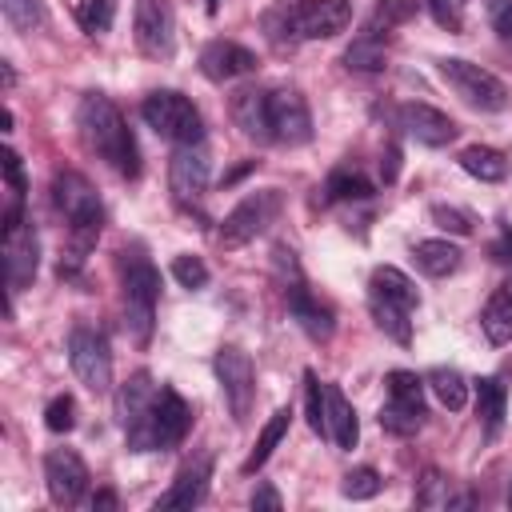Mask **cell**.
I'll list each match as a JSON object with an SVG mask.
<instances>
[{"label": "cell", "instance_id": "6da1fadb", "mask_svg": "<svg viewBox=\"0 0 512 512\" xmlns=\"http://www.w3.org/2000/svg\"><path fill=\"white\" fill-rule=\"evenodd\" d=\"M76 120H80V132H84V140H88V148L100 156V160H108L120 176H140V148H136V136H132V128L124 124V116H120V108L104 96V92H88L84 100H80V112H76Z\"/></svg>", "mask_w": 512, "mask_h": 512}, {"label": "cell", "instance_id": "7a4b0ae2", "mask_svg": "<svg viewBox=\"0 0 512 512\" xmlns=\"http://www.w3.org/2000/svg\"><path fill=\"white\" fill-rule=\"evenodd\" d=\"M140 116H144V124H148L156 136L172 140L176 148H180V144H200V136H204V120H200L196 104H192L184 92H172V88H160V92L144 96Z\"/></svg>", "mask_w": 512, "mask_h": 512}, {"label": "cell", "instance_id": "3957f363", "mask_svg": "<svg viewBox=\"0 0 512 512\" xmlns=\"http://www.w3.org/2000/svg\"><path fill=\"white\" fill-rule=\"evenodd\" d=\"M156 296H160V272L144 256H132L124 264V328L140 348L152 340Z\"/></svg>", "mask_w": 512, "mask_h": 512}, {"label": "cell", "instance_id": "277c9868", "mask_svg": "<svg viewBox=\"0 0 512 512\" xmlns=\"http://www.w3.org/2000/svg\"><path fill=\"white\" fill-rule=\"evenodd\" d=\"M436 68L464 104H472L480 112H504L508 108V84L500 76H492L488 68H480L464 56H444V60H436Z\"/></svg>", "mask_w": 512, "mask_h": 512}, {"label": "cell", "instance_id": "5b68a950", "mask_svg": "<svg viewBox=\"0 0 512 512\" xmlns=\"http://www.w3.org/2000/svg\"><path fill=\"white\" fill-rule=\"evenodd\" d=\"M188 424H192V412H188L184 396H180L176 388H160V396H156V408H152L148 424H144V428L124 432V440H128V448H132V452L176 448V444L184 440Z\"/></svg>", "mask_w": 512, "mask_h": 512}, {"label": "cell", "instance_id": "8992f818", "mask_svg": "<svg viewBox=\"0 0 512 512\" xmlns=\"http://www.w3.org/2000/svg\"><path fill=\"white\" fill-rule=\"evenodd\" d=\"M36 268H40V240H36V228L24 224L20 216V200H12V208L4 212V284L16 292V288H28L36 280Z\"/></svg>", "mask_w": 512, "mask_h": 512}, {"label": "cell", "instance_id": "52a82bcc", "mask_svg": "<svg viewBox=\"0 0 512 512\" xmlns=\"http://www.w3.org/2000/svg\"><path fill=\"white\" fill-rule=\"evenodd\" d=\"M68 364H72V376L88 392L104 396L112 388V352H108L104 332H96L88 324H76L68 332Z\"/></svg>", "mask_w": 512, "mask_h": 512}, {"label": "cell", "instance_id": "ba28073f", "mask_svg": "<svg viewBox=\"0 0 512 512\" xmlns=\"http://www.w3.org/2000/svg\"><path fill=\"white\" fill-rule=\"evenodd\" d=\"M52 204H56V212L72 224V232H96V236H100L104 208H100L96 188H92L80 172H56V176H52Z\"/></svg>", "mask_w": 512, "mask_h": 512}, {"label": "cell", "instance_id": "9c48e42d", "mask_svg": "<svg viewBox=\"0 0 512 512\" xmlns=\"http://www.w3.org/2000/svg\"><path fill=\"white\" fill-rule=\"evenodd\" d=\"M280 212V192L276 188H264V192H252L244 196L220 224V244L224 248H244L248 240H256Z\"/></svg>", "mask_w": 512, "mask_h": 512}, {"label": "cell", "instance_id": "30bf717a", "mask_svg": "<svg viewBox=\"0 0 512 512\" xmlns=\"http://www.w3.org/2000/svg\"><path fill=\"white\" fill-rule=\"evenodd\" d=\"M216 368V380H220V392L228 400V412L232 420H244L252 412V396H256V368H252V356L236 344H224L212 360Z\"/></svg>", "mask_w": 512, "mask_h": 512}, {"label": "cell", "instance_id": "8fae6325", "mask_svg": "<svg viewBox=\"0 0 512 512\" xmlns=\"http://www.w3.org/2000/svg\"><path fill=\"white\" fill-rule=\"evenodd\" d=\"M352 24V0H300L288 8L296 40H332Z\"/></svg>", "mask_w": 512, "mask_h": 512}, {"label": "cell", "instance_id": "7c38bea8", "mask_svg": "<svg viewBox=\"0 0 512 512\" xmlns=\"http://www.w3.org/2000/svg\"><path fill=\"white\" fill-rule=\"evenodd\" d=\"M268 128L276 144H308L312 140V112L296 88L268 92Z\"/></svg>", "mask_w": 512, "mask_h": 512}, {"label": "cell", "instance_id": "4fadbf2b", "mask_svg": "<svg viewBox=\"0 0 512 512\" xmlns=\"http://www.w3.org/2000/svg\"><path fill=\"white\" fill-rule=\"evenodd\" d=\"M88 480H92L88 476V464L72 448H52L44 456V484H48L52 504H60V508L80 504L84 492H88Z\"/></svg>", "mask_w": 512, "mask_h": 512}, {"label": "cell", "instance_id": "5bb4252c", "mask_svg": "<svg viewBox=\"0 0 512 512\" xmlns=\"http://www.w3.org/2000/svg\"><path fill=\"white\" fill-rule=\"evenodd\" d=\"M136 44L144 56L152 60H168L176 48V24H172V8L168 0H136Z\"/></svg>", "mask_w": 512, "mask_h": 512}, {"label": "cell", "instance_id": "9a60e30c", "mask_svg": "<svg viewBox=\"0 0 512 512\" xmlns=\"http://www.w3.org/2000/svg\"><path fill=\"white\" fill-rule=\"evenodd\" d=\"M168 188L180 204H200L208 192V156L200 144H180L168 160Z\"/></svg>", "mask_w": 512, "mask_h": 512}, {"label": "cell", "instance_id": "2e32d148", "mask_svg": "<svg viewBox=\"0 0 512 512\" xmlns=\"http://www.w3.org/2000/svg\"><path fill=\"white\" fill-rule=\"evenodd\" d=\"M256 68V56L236 40H208L200 48V72L212 84H228L236 76H248Z\"/></svg>", "mask_w": 512, "mask_h": 512}, {"label": "cell", "instance_id": "e0dca14e", "mask_svg": "<svg viewBox=\"0 0 512 512\" xmlns=\"http://www.w3.org/2000/svg\"><path fill=\"white\" fill-rule=\"evenodd\" d=\"M400 128L416 140V144H428V148H444L456 140V120L432 104H404L400 108Z\"/></svg>", "mask_w": 512, "mask_h": 512}, {"label": "cell", "instance_id": "ac0fdd59", "mask_svg": "<svg viewBox=\"0 0 512 512\" xmlns=\"http://www.w3.org/2000/svg\"><path fill=\"white\" fill-rule=\"evenodd\" d=\"M208 480H212V456H200L192 464H184L172 480V488L156 500V512H172V508H196L208 496Z\"/></svg>", "mask_w": 512, "mask_h": 512}, {"label": "cell", "instance_id": "d6986e66", "mask_svg": "<svg viewBox=\"0 0 512 512\" xmlns=\"http://www.w3.org/2000/svg\"><path fill=\"white\" fill-rule=\"evenodd\" d=\"M284 296H288V312H292V320H296L312 340H328V336H332V328H336L332 308L320 304V300L304 288V276L292 280V284H284Z\"/></svg>", "mask_w": 512, "mask_h": 512}, {"label": "cell", "instance_id": "ffe728a7", "mask_svg": "<svg viewBox=\"0 0 512 512\" xmlns=\"http://www.w3.org/2000/svg\"><path fill=\"white\" fill-rule=\"evenodd\" d=\"M156 396H160V388L152 384L148 372H132V376L124 380V388H120V396H116V412H120L124 432L148 424V416H152V408H156Z\"/></svg>", "mask_w": 512, "mask_h": 512}, {"label": "cell", "instance_id": "44dd1931", "mask_svg": "<svg viewBox=\"0 0 512 512\" xmlns=\"http://www.w3.org/2000/svg\"><path fill=\"white\" fill-rule=\"evenodd\" d=\"M236 128L248 136V140H272V128H268V92L264 88H236L232 92V104H228Z\"/></svg>", "mask_w": 512, "mask_h": 512}, {"label": "cell", "instance_id": "7402d4cb", "mask_svg": "<svg viewBox=\"0 0 512 512\" xmlns=\"http://www.w3.org/2000/svg\"><path fill=\"white\" fill-rule=\"evenodd\" d=\"M324 416H328V436L336 448L352 452L356 440H360V420H356V408L348 404V396L336 388V384H324Z\"/></svg>", "mask_w": 512, "mask_h": 512}, {"label": "cell", "instance_id": "603a6c76", "mask_svg": "<svg viewBox=\"0 0 512 512\" xmlns=\"http://www.w3.org/2000/svg\"><path fill=\"white\" fill-rule=\"evenodd\" d=\"M480 328L488 336V344H512V284L508 288H496L480 312Z\"/></svg>", "mask_w": 512, "mask_h": 512}, {"label": "cell", "instance_id": "cb8c5ba5", "mask_svg": "<svg viewBox=\"0 0 512 512\" xmlns=\"http://www.w3.org/2000/svg\"><path fill=\"white\" fill-rule=\"evenodd\" d=\"M412 260H416V268L428 272V276H448V272L460 268L464 252H460V244H452V240H416Z\"/></svg>", "mask_w": 512, "mask_h": 512}, {"label": "cell", "instance_id": "d4e9b609", "mask_svg": "<svg viewBox=\"0 0 512 512\" xmlns=\"http://www.w3.org/2000/svg\"><path fill=\"white\" fill-rule=\"evenodd\" d=\"M288 424H292V408H276L272 416H268V424L260 428V436H256V444H252V452L244 456V464H240V472H256V468H264L268 464V456L276 452V444L284 440V432H288Z\"/></svg>", "mask_w": 512, "mask_h": 512}, {"label": "cell", "instance_id": "484cf974", "mask_svg": "<svg viewBox=\"0 0 512 512\" xmlns=\"http://www.w3.org/2000/svg\"><path fill=\"white\" fill-rule=\"evenodd\" d=\"M368 292H376V296H384V300H392V304H400V308H408V312L420 304L416 284H412V280H408L400 268H392V264H380V268L372 272Z\"/></svg>", "mask_w": 512, "mask_h": 512}, {"label": "cell", "instance_id": "4316f807", "mask_svg": "<svg viewBox=\"0 0 512 512\" xmlns=\"http://www.w3.org/2000/svg\"><path fill=\"white\" fill-rule=\"evenodd\" d=\"M460 168H464L468 176L484 180V184H496V180L508 176L504 152H500V148H488V144H468V148L460 152Z\"/></svg>", "mask_w": 512, "mask_h": 512}, {"label": "cell", "instance_id": "83f0119b", "mask_svg": "<svg viewBox=\"0 0 512 512\" xmlns=\"http://www.w3.org/2000/svg\"><path fill=\"white\" fill-rule=\"evenodd\" d=\"M504 404H508L504 384H500L496 376H480V380H476V416L484 420L488 436L500 432V424H504Z\"/></svg>", "mask_w": 512, "mask_h": 512}, {"label": "cell", "instance_id": "f1b7e54d", "mask_svg": "<svg viewBox=\"0 0 512 512\" xmlns=\"http://www.w3.org/2000/svg\"><path fill=\"white\" fill-rule=\"evenodd\" d=\"M368 308H372V320H376V328H380L384 336H392L396 344H412L408 308H400V304H392V300H384V296H376V292H368Z\"/></svg>", "mask_w": 512, "mask_h": 512}, {"label": "cell", "instance_id": "f546056e", "mask_svg": "<svg viewBox=\"0 0 512 512\" xmlns=\"http://www.w3.org/2000/svg\"><path fill=\"white\" fill-rule=\"evenodd\" d=\"M384 60H388V44H384V36H376V32H360V36L348 44V52H344V64H348L352 72H380Z\"/></svg>", "mask_w": 512, "mask_h": 512}, {"label": "cell", "instance_id": "4dcf8cb0", "mask_svg": "<svg viewBox=\"0 0 512 512\" xmlns=\"http://www.w3.org/2000/svg\"><path fill=\"white\" fill-rule=\"evenodd\" d=\"M424 384L432 388V396H436L448 412H460V408L468 404V380H464L456 368H432Z\"/></svg>", "mask_w": 512, "mask_h": 512}, {"label": "cell", "instance_id": "1f68e13d", "mask_svg": "<svg viewBox=\"0 0 512 512\" xmlns=\"http://www.w3.org/2000/svg\"><path fill=\"white\" fill-rule=\"evenodd\" d=\"M376 188L368 176H360L356 168H336L328 180H324V196L328 200H368Z\"/></svg>", "mask_w": 512, "mask_h": 512}, {"label": "cell", "instance_id": "d6a6232c", "mask_svg": "<svg viewBox=\"0 0 512 512\" xmlns=\"http://www.w3.org/2000/svg\"><path fill=\"white\" fill-rule=\"evenodd\" d=\"M412 16H416V0H384V4H376V8H372V16H368L364 32L388 36L392 28H400V24H404V20H412Z\"/></svg>", "mask_w": 512, "mask_h": 512}, {"label": "cell", "instance_id": "836d02e7", "mask_svg": "<svg viewBox=\"0 0 512 512\" xmlns=\"http://www.w3.org/2000/svg\"><path fill=\"white\" fill-rule=\"evenodd\" d=\"M72 16H76V24H80L88 36H100V32H108L112 20H116V0H76Z\"/></svg>", "mask_w": 512, "mask_h": 512}, {"label": "cell", "instance_id": "e575fe53", "mask_svg": "<svg viewBox=\"0 0 512 512\" xmlns=\"http://www.w3.org/2000/svg\"><path fill=\"white\" fill-rule=\"evenodd\" d=\"M384 384H388V400L408 404V408H424V388H428V384H424L416 372L396 368V372H388V376H384Z\"/></svg>", "mask_w": 512, "mask_h": 512}, {"label": "cell", "instance_id": "d590c367", "mask_svg": "<svg viewBox=\"0 0 512 512\" xmlns=\"http://www.w3.org/2000/svg\"><path fill=\"white\" fill-rule=\"evenodd\" d=\"M380 424H384L388 432H396V436H412V432L424 424V408H408V404L388 400V404L380 408Z\"/></svg>", "mask_w": 512, "mask_h": 512}, {"label": "cell", "instance_id": "8d00e7d4", "mask_svg": "<svg viewBox=\"0 0 512 512\" xmlns=\"http://www.w3.org/2000/svg\"><path fill=\"white\" fill-rule=\"evenodd\" d=\"M380 472L376 468H352L344 480H340V496L344 500H372L380 492Z\"/></svg>", "mask_w": 512, "mask_h": 512}, {"label": "cell", "instance_id": "74e56055", "mask_svg": "<svg viewBox=\"0 0 512 512\" xmlns=\"http://www.w3.org/2000/svg\"><path fill=\"white\" fill-rule=\"evenodd\" d=\"M0 8H4V20L16 32H32L44 20V4L40 0H0Z\"/></svg>", "mask_w": 512, "mask_h": 512}, {"label": "cell", "instance_id": "f35d334b", "mask_svg": "<svg viewBox=\"0 0 512 512\" xmlns=\"http://www.w3.org/2000/svg\"><path fill=\"white\" fill-rule=\"evenodd\" d=\"M304 408H308V424H312V432H328V416H324V384L316 380V372H304Z\"/></svg>", "mask_w": 512, "mask_h": 512}, {"label": "cell", "instance_id": "ab89813d", "mask_svg": "<svg viewBox=\"0 0 512 512\" xmlns=\"http://www.w3.org/2000/svg\"><path fill=\"white\" fill-rule=\"evenodd\" d=\"M44 424H48V432H72L76 428V400L68 392L52 396L44 408Z\"/></svg>", "mask_w": 512, "mask_h": 512}, {"label": "cell", "instance_id": "60d3db41", "mask_svg": "<svg viewBox=\"0 0 512 512\" xmlns=\"http://www.w3.org/2000/svg\"><path fill=\"white\" fill-rule=\"evenodd\" d=\"M172 276H176V284L180 288H204L208 284V264L200 260V256H176L172 260Z\"/></svg>", "mask_w": 512, "mask_h": 512}, {"label": "cell", "instance_id": "b9f144b4", "mask_svg": "<svg viewBox=\"0 0 512 512\" xmlns=\"http://www.w3.org/2000/svg\"><path fill=\"white\" fill-rule=\"evenodd\" d=\"M432 224L452 232V236H468L472 232V216L464 208H452V204H432Z\"/></svg>", "mask_w": 512, "mask_h": 512}, {"label": "cell", "instance_id": "7bdbcfd3", "mask_svg": "<svg viewBox=\"0 0 512 512\" xmlns=\"http://www.w3.org/2000/svg\"><path fill=\"white\" fill-rule=\"evenodd\" d=\"M448 480L440 476V472H428L424 480H420V492H416V504L420 508H444V504H452V496H448V488H444Z\"/></svg>", "mask_w": 512, "mask_h": 512}, {"label": "cell", "instance_id": "ee69618b", "mask_svg": "<svg viewBox=\"0 0 512 512\" xmlns=\"http://www.w3.org/2000/svg\"><path fill=\"white\" fill-rule=\"evenodd\" d=\"M428 12L444 32H460L464 28V0H428Z\"/></svg>", "mask_w": 512, "mask_h": 512}, {"label": "cell", "instance_id": "f6af8a7d", "mask_svg": "<svg viewBox=\"0 0 512 512\" xmlns=\"http://www.w3.org/2000/svg\"><path fill=\"white\" fill-rule=\"evenodd\" d=\"M0 168H4V180H8L12 196L24 200V168H20V156L12 148H0Z\"/></svg>", "mask_w": 512, "mask_h": 512}, {"label": "cell", "instance_id": "bcb514c9", "mask_svg": "<svg viewBox=\"0 0 512 512\" xmlns=\"http://www.w3.org/2000/svg\"><path fill=\"white\" fill-rule=\"evenodd\" d=\"M488 20L504 40H512V0H488Z\"/></svg>", "mask_w": 512, "mask_h": 512}, {"label": "cell", "instance_id": "7dc6e473", "mask_svg": "<svg viewBox=\"0 0 512 512\" xmlns=\"http://www.w3.org/2000/svg\"><path fill=\"white\" fill-rule=\"evenodd\" d=\"M252 508L256 512H276V508H284V500H280V492L272 488V484H256V492H252Z\"/></svg>", "mask_w": 512, "mask_h": 512}, {"label": "cell", "instance_id": "c3c4849f", "mask_svg": "<svg viewBox=\"0 0 512 512\" xmlns=\"http://www.w3.org/2000/svg\"><path fill=\"white\" fill-rule=\"evenodd\" d=\"M396 172H400V148H388L384 160H380V176H384V184H392Z\"/></svg>", "mask_w": 512, "mask_h": 512}, {"label": "cell", "instance_id": "681fc988", "mask_svg": "<svg viewBox=\"0 0 512 512\" xmlns=\"http://www.w3.org/2000/svg\"><path fill=\"white\" fill-rule=\"evenodd\" d=\"M492 260H512V228H500V240L492 248Z\"/></svg>", "mask_w": 512, "mask_h": 512}, {"label": "cell", "instance_id": "f907efd6", "mask_svg": "<svg viewBox=\"0 0 512 512\" xmlns=\"http://www.w3.org/2000/svg\"><path fill=\"white\" fill-rule=\"evenodd\" d=\"M92 508L112 512V508H116V492H96V496H92Z\"/></svg>", "mask_w": 512, "mask_h": 512}, {"label": "cell", "instance_id": "816d5d0a", "mask_svg": "<svg viewBox=\"0 0 512 512\" xmlns=\"http://www.w3.org/2000/svg\"><path fill=\"white\" fill-rule=\"evenodd\" d=\"M220 4H224V0H204V8H208V16H216V12H220Z\"/></svg>", "mask_w": 512, "mask_h": 512}, {"label": "cell", "instance_id": "f5cc1de1", "mask_svg": "<svg viewBox=\"0 0 512 512\" xmlns=\"http://www.w3.org/2000/svg\"><path fill=\"white\" fill-rule=\"evenodd\" d=\"M508 504H512V492H508Z\"/></svg>", "mask_w": 512, "mask_h": 512}]
</instances>
